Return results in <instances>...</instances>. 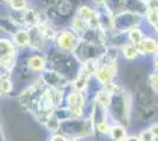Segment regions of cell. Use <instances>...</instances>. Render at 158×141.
I'll list each match as a JSON object with an SVG mask.
<instances>
[{
	"mask_svg": "<svg viewBox=\"0 0 158 141\" xmlns=\"http://www.w3.org/2000/svg\"><path fill=\"white\" fill-rule=\"evenodd\" d=\"M45 54H46L47 61H48L47 68H52V69L58 71L72 84L73 80L77 78L79 71H80V66H81V64L76 59L73 53L61 52L53 46L52 48L50 47Z\"/></svg>",
	"mask_w": 158,
	"mask_h": 141,
	"instance_id": "obj_1",
	"label": "cell"
},
{
	"mask_svg": "<svg viewBox=\"0 0 158 141\" xmlns=\"http://www.w3.org/2000/svg\"><path fill=\"white\" fill-rule=\"evenodd\" d=\"M132 96L126 89L112 95L110 106L107 108L109 119L112 123H119L129 127L131 121Z\"/></svg>",
	"mask_w": 158,
	"mask_h": 141,
	"instance_id": "obj_2",
	"label": "cell"
},
{
	"mask_svg": "<svg viewBox=\"0 0 158 141\" xmlns=\"http://www.w3.org/2000/svg\"><path fill=\"white\" fill-rule=\"evenodd\" d=\"M59 133L71 140L80 141L96 135V125L90 115L85 118H72L61 121Z\"/></svg>",
	"mask_w": 158,
	"mask_h": 141,
	"instance_id": "obj_3",
	"label": "cell"
},
{
	"mask_svg": "<svg viewBox=\"0 0 158 141\" xmlns=\"http://www.w3.org/2000/svg\"><path fill=\"white\" fill-rule=\"evenodd\" d=\"M0 60L1 69L13 73L18 65V52L11 38L2 37L0 39Z\"/></svg>",
	"mask_w": 158,
	"mask_h": 141,
	"instance_id": "obj_4",
	"label": "cell"
},
{
	"mask_svg": "<svg viewBox=\"0 0 158 141\" xmlns=\"http://www.w3.org/2000/svg\"><path fill=\"white\" fill-rule=\"evenodd\" d=\"M106 47L107 46L96 45V44L80 39L78 46L76 47V49L73 52V55L80 64H84L90 60H98L99 58L105 53Z\"/></svg>",
	"mask_w": 158,
	"mask_h": 141,
	"instance_id": "obj_5",
	"label": "cell"
},
{
	"mask_svg": "<svg viewBox=\"0 0 158 141\" xmlns=\"http://www.w3.org/2000/svg\"><path fill=\"white\" fill-rule=\"evenodd\" d=\"M145 17L132 12H123L114 17V31L113 33L126 34L136 27H142L144 24Z\"/></svg>",
	"mask_w": 158,
	"mask_h": 141,
	"instance_id": "obj_6",
	"label": "cell"
},
{
	"mask_svg": "<svg viewBox=\"0 0 158 141\" xmlns=\"http://www.w3.org/2000/svg\"><path fill=\"white\" fill-rule=\"evenodd\" d=\"M79 41H80V37L78 34L73 32L70 27H64L58 31L53 46L61 52L73 53L76 47L78 46Z\"/></svg>",
	"mask_w": 158,
	"mask_h": 141,
	"instance_id": "obj_7",
	"label": "cell"
},
{
	"mask_svg": "<svg viewBox=\"0 0 158 141\" xmlns=\"http://www.w3.org/2000/svg\"><path fill=\"white\" fill-rule=\"evenodd\" d=\"M39 78L43 80V82L45 84V86L47 88L60 89L64 92H67L69 89H71V81L56 69L46 68L39 75Z\"/></svg>",
	"mask_w": 158,
	"mask_h": 141,
	"instance_id": "obj_8",
	"label": "cell"
},
{
	"mask_svg": "<svg viewBox=\"0 0 158 141\" xmlns=\"http://www.w3.org/2000/svg\"><path fill=\"white\" fill-rule=\"evenodd\" d=\"M24 64L27 67V69L33 74H41L47 67H48V61L45 53L32 51L26 55L24 59Z\"/></svg>",
	"mask_w": 158,
	"mask_h": 141,
	"instance_id": "obj_9",
	"label": "cell"
},
{
	"mask_svg": "<svg viewBox=\"0 0 158 141\" xmlns=\"http://www.w3.org/2000/svg\"><path fill=\"white\" fill-rule=\"evenodd\" d=\"M117 74H118L117 64H99L98 71L94 75V78L104 87L109 84L116 82L114 80H116Z\"/></svg>",
	"mask_w": 158,
	"mask_h": 141,
	"instance_id": "obj_10",
	"label": "cell"
},
{
	"mask_svg": "<svg viewBox=\"0 0 158 141\" xmlns=\"http://www.w3.org/2000/svg\"><path fill=\"white\" fill-rule=\"evenodd\" d=\"M74 14L85 21L86 24L90 26V28H99L98 13H97L96 7L84 4V5H80V6L77 7V11Z\"/></svg>",
	"mask_w": 158,
	"mask_h": 141,
	"instance_id": "obj_11",
	"label": "cell"
},
{
	"mask_svg": "<svg viewBox=\"0 0 158 141\" xmlns=\"http://www.w3.org/2000/svg\"><path fill=\"white\" fill-rule=\"evenodd\" d=\"M96 10L98 13L99 28H102L107 35L114 31V15L106 8L104 5H97Z\"/></svg>",
	"mask_w": 158,
	"mask_h": 141,
	"instance_id": "obj_12",
	"label": "cell"
},
{
	"mask_svg": "<svg viewBox=\"0 0 158 141\" xmlns=\"http://www.w3.org/2000/svg\"><path fill=\"white\" fill-rule=\"evenodd\" d=\"M137 47L142 57L153 55L158 49V38L155 35H146L137 45Z\"/></svg>",
	"mask_w": 158,
	"mask_h": 141,
	"instance_id": "obj_13",
	"label": "cell"
},
{
	"mask_svg": "<svg viewBox=\"0 0 158 141\" xmlns=\"http://www.w3.org/2000/svg\"><path fill=\"white\" fill-rule=\"evenodd\" d=\"M11 40L13 41V44L15 45L17 48H20V49L30 48V46H31V33H30V29H27V28H19L11 37Z\"/></svg>",
	"mask_w": 158,
	"mask_h": 141,
	"instance_id": "obj_14",
	"label": "cell"
},
{
	"mask_svg": "<svg viewBox=\"0 0 158 141\" xmlns=\"http://www.w3.org/2000/svg\"><path fill=\"white\" fill-rule=\"evenodd\" d=\"M129 134L130 133L127 132V127L119 123H112L107 138H110L112 141H125Z\"/></svg>",
	"mask_w": 158,
	"mask_h": 141,
	"instance_id": "obj_15",
	"label": "cell"
},
{
	"mask_svg": "<svg viewBox=\"0 0 158 141\" xmlns=\"http://www.w3.org/2000/svg\"><path fill=\"white\" fill-rule=\"evenodd\" d=\"M126 11L145 17L148 13V7L143 0H126Z\"/></svg>",
	"mask_w": 158,
	"mask_h": 141,
	"instance_id": "obj_16",
	"label": "cell"
},
{
	"mask_svg": "<svg viewBox=\"0 0 158 141\" xmlns=\"http://www.w3.org/2000/svg\"><path fill=\"white\" fill-rule=\"evenodd\" d=\"M114 17L126 11V0H105L103 4Z\"/></svg>",
	"mask_w": 158,
	"mask_h": 141,
	"instance_id": "obj_17",
	"label": "cell"
},
{
	"mask_svg": "<svg viewBox=\"0 0 158 141\" xmlns=\"http://www.w3.org/2000/svg\"><path fill=\"white\" fill-rule=\"evenodd\" d=\"M70 28L72 29L73 32L78 34L79 37H81L83 34L85 33L87 29H90V26L86 24L83 19H80L79 17H77L76 14L71 18V21H70Z\"/></svg>",
	"mask_w": 158,
	"mask_h": 141,
	"instance_id": "obj_18",
	"label": "cell"
},
{
	"mask_svg": "<svg viewBox=\"0 0 158 141\" xmlns=\"http://www.w3.org/2000/svg\"><path fill=\"white\" fill-rule=\"evenodd\" d=\"M120 51H122V54H123V57L125 58L126 60L131 61V60H135V59L139 58V57H142L137 45L131 44V42L125 44L124 46L120 48Z\"/></svg>",
	"mask_w": 158,
	"mask_h": 141,
	"instance_id": "obj_19",
	"label": "cell"
},
{
	"mask_svg": "<svg viewBox=\"0 0 158 141\" xmlns=\"http://www.w3.org/2000/svg\"><path fill=\"white\" fill-rule=\"evenodd\" d=\"M111 98H112L111 94L103 87L98 93L96 94V96H94V99H93V102L98 104L99 106H102V107L105 108L106 111H107V108L110 106V102H111Z\"/></svg>",
	"mask_w": 158,
	"mask_h": 141,
	"instance_id": "obj_20",
	"label": "cell"
},
{
	"mask_svg": "<svg viewBox=\"0 0 158 141\" xmlns=\"http://www.w3.org/2000/svg\"><path fill=\"white\" fill-rule=\"evenodd\" d=\"M41 125L46 128L51 134H54V133H59L60 132V125H61V121L58 120V119L52 114V115H50L48 118H46Z\"/></svg>",
	"mask_w": 158,
	"mask_h": 141,
	"instance_id": "obj_21",
	"label": "cell"
},
{
	"mask_svg": "<svg viewBox=\"0 0 158 141\" xmlns=\"http://www.w3.org/2000/svg\"><path fill=\"white\" fill-rule=\"evenodd\" d=\"M126 34H127L129 42L135 44V45H138L139 42L146 37V34L144 33V29L142 27H136V28L131 29L130 32H127Z\"/></svg>",
	"mask_w": 158,
	"mask_h": 141,
	"instance_id": "obj_22",
	"label": "cell"
},
{
	"mask_svg": "<svg viewBox=\"0 0 158 141\" xmlns=\"http://www.w3.org/2000/svg\"><path fill=\"white\" fill-rule=\"evenodd\" d=\"M111 125L112 122L109 119L96 123V135L98 134L99 136H107L109 132H110V128H111Z\"/></svg>",
	"mask_w": 158,
	"mask_h": 141,
	"instance_id": "obj_23",
	"label": "cell"
},
{
	"mask_svg": "<svg viewBox=\"0 0 158 141\" xmlns=\"http://www.w3.org/2000/svg\"><path fill=\"white\" fill-rule=\"evenodd\" d=\"M13 91V82L11 78H1L0 82V93L2 96H7Z\"/></svg>",
	"mask_w": 158,
	"mask_h": 141,
	"instance_id": "obj_24",
	"label": "cell"
},
{
	"mask_svg": "<svg viewBox=\"0 0 158 141\" xmlns=\"http://www.w3.org/2000/svg\"><path fill=\"white\" fill-rule=\"evenodd\" d=\"M27 4L28 0H10L8 6L11 8L12 12H17V13H21L25 10H27Z\"/></svg>",
	"mask_w": 158,
	"mask_h": 141,
	"instance_id": "obj_25",
	"label": "cell"
},
{
	"mask_svg": "<svg viewBox=\"0 0 158 141\" xmlns=\"http://www.w3.org/2000/svg\"><path fill=\"white\" fill-rule=\"evenodd\" d=\"M148 85L150 86L152 91L156 94H158V72L152 71L148 76Z\"/></svg>",
	"mask_w": 158,
	"mask_h": 141,
	"instance_id": "obj_26",
	"label": "cell"
},
{
	"mask_svg": "<svg viewBox=\"0 0 158 141\" xmlns=\"http://www.w3.org/2000/svg\"><path fill=\"white\" fill-rule=\"evenodd\" d=\"M138 135H139V138H140V140L142 141H158V139L155 136V134L150 131V128L149 127L140 129Z\"/></svg>",
	"mask_w": 158,
	"mask_h": 141,
	"instance_id": "obj_27",
	"label": "cell"
},
{
	"mask_svg": "<svg viewBox=\"0 0 158 141\" xmlns=\"http://www.w3.org/2000/svg\"><path fill=\"white\" fill-rule=\"evenodd\" d=\"M47 141H70V140H69V138H66L65 135L61 134V133H54V134L50 135V138H48Z\"/></svg>",
	"mask_w": 158,
	"mask_h": 141,
	"instance_id": "obj_28",
	"label": "cell"
},
{
	"mask_svg": "<svg viewBox=\"0 0 158 141\" xmlns=\"http://www.w3.org/2000/svg\"><path fill=\"white\" fill-rule=\"evenodd\" d=\"M146 7L148 11H156L158 12V0H146Z\"/></svg>",
	"mask_w": 158,
	"mask_h": 141,
	"instance_id": "obj_29",
	"label": "cell"
},
{
	"mask_svg": "<svg viewBox=\"0 0 158 141\" xmlns=\"http://www.w3.org/2000/svg\"><path fill=\"white\" fill-rule=\"evenodd\" d=\"M149 128H150V131H151L152 133L155 134V136L158 139V121H153V122H151V123L149 125Z\"/></svg>",
	"mask_w": 158,
	"mask_h": 141,
	"instance_id": "obj_30",
	"label": "cell"
},
{
	"mask_svg": "<svg viewBox=\"0 0 158 141\" xmlns=\"http://www.w3.org/2000/svg\"><path fill=\"white\" fill-rule=\"evenodd\" d=\"M152 64H153V71L158 72V49L157 52L152 55Z\"/></svg>",
	"mask_w": 158,
	"mask_h": 141,
	"instance_id": "obj_31",
	"label": "cell"
},
{
	"mask_svg": "<svg viewBox=\"0 0 158 141\" xmlns=\"http://www.w3.org/2000/svg\"><path fill=\"white\" fill-rule=\"evenodd\" d=\"M125 141H142V140L139 138L138 133H131V134H129V136L126 138Z\"/></svg>",
	"mask_w": 158,
	"mask_h": 141,
	"instance_id": "obj_32",
	"label": "cell"
},
{
	"mask_svg": "<svg viewBox=\"0 0 158 141\" xmlns=\"http://www.w3.org/2000/svg\"><path fill=\"white\" fill-rule=\"evenodd\" d=\"M93 4H94V6H97V5H103L104 2H105V0H91Z\"/></svg>",
	"mask_w": 158,
	"mask_h": 141,
	"instance_id": "obj_33",
	"label": "cell"
},
{
	"mask_svg": "<svg viewBox=\"0 0 158 141\" xmlns=\"http://www.w3.org/2000/svg\"><path fill=\"white\" fill-rule=\"evenodd\" d=\"M153 31H155V32H156V33L158 34V24L156 25V26H155V28H153Z\"/></svg>",
	"mask_w": 158,
	"mask_h": 141,
	"instance_id": "obj_34",
	"label": "cell"
},
{
	"mask_svg": "<svg viewBox=\"0 0 158 141\" xmlns=\"http://www.w3.org/2000/svg\"><path fill=\"white\" fill-rule=\"evenodd\" d=\"M69 140H70V141H78V140H71V139H69Z\"/></svg>",
	"mask_w": 158,
	"mask_h": 141,
	"instance_id": "obj_35",
	"label": "cell"
},
{
	"mask_svg": "<svg viewBox=\"0 0 158 141\" xmlns=\"http://www.w3.org/2000/svg\"><path fill=\"white\" fill-rule=\"evenodd\" d=\"M143 1H145V2H146V0H143Z\"/></svg>",
	"mask_w": 158,
	"mask_h": 141,
	"instance_id": "obj_36",
	"label": "cell"
}]
</instances>
